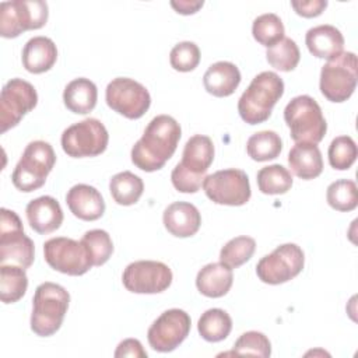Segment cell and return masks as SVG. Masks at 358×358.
<instances>
[{"label": "cell", "mask_w": 358, "mask_h": 358, "mask_svg": "<svg viewBox=\"0 0 358 358\" xmlns=\"http://www.w3.org/2000/svg\"><path fill=\"white\" fill-rule=\"evenodd\" d=\"M180 136V124L172 116L158 115L152 117L141 138L131 148V162L145 172L164 168L176 151Z\"/></svg>", "instance_id": "6da1fadb"}, {"label": "cell", "mask_w": 358, "mask_h": 358, "mask_svg": "<svg viewBox=\"0 0 358 358\" xmlns=\"http://www.w3.org/2000/svg\"><path fill=\"white\" fill-rule=\"evenodd\" d=\"M214 161V144L208 136H192L183 148L182 161L172 169L173 187L182 193H196Z\"/></svg>", "instance_id": "7a4b0ae2"}, {"label": "cell", "mask_w": 358, "mask_h": 358, "mask_svg": "<svg viewBox=\"0 0 358 358\" xmlns=\"http://www.w3.org/2000/svg\"><path fill=\"white\" fill-rule=\"evenodd\" d=\"M282 94V78L274 71H262L250 81L246 91L241 95L238 101L239 116L248 124L266 122Z\"/></svg>", "instance_id": "3957f363"}, {"label": "cell", "mask_w": 358, "mask_h": 358, "mask_svg": "<svg viewBox=\"0 0 358 358\" xmlns=\"http://www.w3.org/2000/svg\"><path fill=\"white\" fill-rule=\"evenodd\" d=\"M69 302L70 295L62 285L50 281L39 284L32 299L31 330L41 337L55 334L63 323Z\"/></svg>", "instance_id": "277c9868"}, {"label": "cell", "mask_w": 358, "mask_h": 358, "mask_svg": "<svg viewBox=\"0 0 358 358\" xmlns=\"http://www.w3.org/2000/svg\"><path fill=\"white\" fill-rule=\"evenodd\" d=\"M284 120L295 143L317 144L327 131L322 108L309 95L292 98L284 109Z\"/></svg>", "instance_id": "5b68a950"}, {"label": "cell", "mask_w": 358, "mask_h": 358, "mask_svg": "<svg viewBox=\"0 0 358 358\" xmlns=\"http://www.w3.org/2000/svg\"><path fill=\"white\" fill-rule=\"evenodd\" d=\"M55 162L56 154L49 143L43 140L31 141L13 171V185L25 193L42 187Z\"/></svg>", "instance_id": "8992f818"}, {"label": "cell", "mask_w": 358, "mask_h": 358, "mask_svg": "<svg viewBox=\"0 0 358 358\" xmlns=\"http://www.w3.org/2000/svg\"><path fill=\"white\" fill-rule=\"evenodd\" d=\"M357 80L358 63L355 53L341 52L322 67L320 92L331 102H344L354 94Z\"/></svg>", "instance_id": "52a82bcc"}, {"label": "cell", "mask_w": 358, "mask_h": 358, "mask_svg": "<svg viewBox=\"0 0 358 358\" xmlns=\"http://www.w3.org/2000/svg\"><path fill=\"white\" fill-rule=\"evenodd\" d=\"M35 259V246L24 234V227L15 211L1 208L0 221V264L31 267Z\"/></svg>", "instance_id": "ba28073f"}, {"label": "cell", "mask_w": 358, "mask_h": 358, "mask_svg": "<svg viewBox=\"0 0 358 358\" xmlns=\"http://www.w3.org/2000/svg\"><path fill=\"white\" fill-rule=\"evenodd\" d=\"M49 17L48 3L42 0H13L0 4V35L17 38L25 31L42 28Z\"/></svg>", "instance_id": "9c48e42d"}, {"label": "cell", "mask_w": 358, "mask_h": 358, "mask_svg": "<svg viewBox=\"0 0 358 358\" xmlns=\"http://www.w3.org/2000/svg\"><path fill=\"white\" fill-rule=\"evenodd\" d=\"M60 141L63 151L69 157H96L106 150L109 134L101 120L88 117L69 126L63 131Z\"/></svg>", "instance_id": "30bf717a"}, {"label": "cell", "mask_w": 358, "mask_h": 358, "mask_svg": "<svg viewBox=\"0 0 358 358\" xmlns=\"http://www.w3.org/2000/svg\"><path fill=\"white\" fill-rule=\"evenodd\" d=\"M303 264V250L295 243H284L259 260L256 274L260 281L278 285L295 278L302 271Z\"/></svg>", "instance_id": "8fae6325"}, {"label": "cell", "mask_w": 358, "mask_h": 358, "mask_svg": "<svg viewBox=\"0 0 358 358\" xmlns=\"http://www.w3.org/2000/svg\"><path fill=\"white\" fill-rule=\"evenodd\" d=\"M203 190L213 203L222 206H243L252 194L246 172L235 168L207 175L203 180Z\"/></svg>", "instance_id": "7c38bea8"}, {"label": "cell", "mask_w": 358, "mask_h": 358, "mask_svg": "<svg viewBox=\"0 0 358 358\" xmlns=\"http://www.w3.org/2000/svg\"><path fill=\"white\" fill-rule=\"evenodd\" d=\"M105 99L110 109L127 119H140L151 105L148 90L127 77L113 78L106 87Z\"/></svg>", "instance_id": "4fadbf2b"}, {"label": "cell", "mask_w": 358, "mask_h": 358, "mask_svg": "<svg viewBox=\"0 0 358 358\" xmlns=\"http://www.w3.org/2000/svg\"><path fill=\"white\" fill-rule=\"evenodd\" d=\"M43 256L53 270L67 275H83L92 267L83 242L66 236L46 241L43 243Z\"/></svg>", "instance_id": "5bb4252c"}, {"label": "cell", "mask_w": 358, "mask_h": 358, "mask_svg": "<svg viewBox=\"0 0 358 358\" xmlns=\"http://www.w3.org/2000/svg\"><path fill=\"white\" fill-rule=\"evenodd\" d=\"M38 103L35 87L22 80L11 78L1 90L0 95V126L1 133L17 126L24 115L32 110Z\"/></svg>", "instance_id": "9a60e30c"}, {"label": "cell", "mask_w": 358, "mask_h": 358, "mask_svg": "<svg viewBox=\"0 0 358 358\" xmlns=\"http://www.w3.org/2000/svg\"><path fill=\"white\" fill-rule=\"evenodd\" d=\"M192 326L190 316L178 308L161 313L147 331V340L152 350L171 352L189 336Z\"/></svg>", "instance_id": "2e32d148"}, {"label": "cell", "mask_w": 358, "mask_h": 358, "mask_svg": "<svg viewBox=\"0 0 358 358\" xmlns=\"http://www.w3.org/2000/svg\"><path fill=\"white\" fill-rule=\"evenodd\" d=\"M122 282L134 294H159L172 284V271L162 262L138 260L127 264Z\"/></svg>", "instance_id": "e0dca14e"}, {"label": "cell", "mask_w": 358, "mask_h": 358, "mask_svg": "<svg viewBox=\"0 0 358 358\" xmlns=\"http://www.w3.org/2000/svg\"><path fill=\"white\" fill-rule=\"evenodd\" d=\"M164 227L176 238L193 236L200 225L201 215L197 207L187 201H175L164 210Z\"/></svg>", "instance_id": "ac0fdd59"}, {"label": "cell", "mask_w": 358, "mask_h": 358, "mask_svg": "<svg viewBox=\"0 0 358 358\" xmlns=\"http://www.w3.org/2000/svg\"><path fill=\"white\" fill-rule=\"evenodd\" d=\"M66 203L73 215L83 221H95L105 213L102 194L85 183L74 185L66 194Z\"/></svg>", "instance_id": "d6986e66"}, {"label": "cell", "mask_w": 358, "mask_h": 358, "mask_svg": "<svg viewBox=\"0 0 358 358\" xmlns=\"http://www.w3.org/2000/svg\"><path fill=\"white\" fill-rule=\"evenodd\" d=\"M25 214L31 228L38 234H50L59 229L63 222V210L52 196L31 200L27 204Z\"/></svg>", "instance_id": "ffe728a7"}, {"label": "cell", "mask_w": 358, "mask_h": 358, "mask_svg": "<svg viewBox=\"0 0 358 358\" xmlns=\"http://www.w3.org/2000/svg\"><path fill=\"white\" fill-rule=\"evenodd\" d=\"M308 50L319 59H333L343 52L344 36L338 28L323 24L310 28L305 35Z\"/></svg>", "instance_id": "44dd1931"}, {"label": "cell", "mask_w": 358, "mask_h": 358, "mask_svg": "<svg viewBox=\"0 0 358 358\" xmlns=\"http://www.w3.org/2000/svg\"><path fill=\"white\" fill-rule=\"evenodd\" d=\"M57 60V48L48 36L31 38L22 49V66L32 74H41L53 67Z\"/></svg>", "instance_id": "7402d4cb"}, {"label": "cell", "mask_w": 358, "mask_h": 358, "mask_svg": "<svg viewBox=\"0 0 358 358\" xmlns=\"http://www.w3.org/2000/svg\"><path fill=\"white\" fill-rule=\"evenodd\" d=\"M241 83V71L231 62L213 63L203 76V84L208 94L224 98L235 92Z\"/></svg>", "instance_id": "603a6c76"}, {"label": "cell", "mask_w": 358, "mask_h": 358, "mask_svg": "<svg viewBox=\"0 0 358 358\" xmlns=\"http://www.w3.org/2000/svg\"><path fill=\"white\" fill-rule=\"evenodd\" d=\"M234 282L232 268L224 263H208L196 275V287L204 296L221 298Z\"/></svg>", "instance_id": "cb8c5ba5"}, {"label": "cell", "mask_w": 358, "mask_h": 358, "mask_svg": "<svg viewBox=\"0 0 358 358\" xmlns=\"http://www.w3.org/2000/svg\"><path fill=\"white\" fill-rule=\"evenodd\" d=\"M288 165L303 180L317 178L323 171V158L317 144L296 143L288 152Z\"/></svg>", "instance_id": "d4e9b609"}, {"label": "cell", "mask_w": 358, "mask_h": 358, "mask_svg": "<svg viewBox=\"0 0 358 358\" xmlns=\"http://www.w3.org/2000/svg\"><path fill=\"white\" fill-rule=\"evenodd\" d=\"M98 99L96 85L85 77L74 78L63 91V102L66 108L77 115H87L91 112Z\"/></svg>", "instance_id": "484cf974"}, {"label": "cell", "mask_w": 358, "mask_h": 358, "mask_svg": "<svg viewBox=\"0 0 358 358\" xmlns=\"http://www.w3.org/2000/svg\"><path fill=\"white\" fill-rule=\"evenodd\" d=\"M197 330L206 341L218 343L229 336L232 330V319L224 309L213 308L200 316Z\"/></svg>", "instance_id": "4316f807"}, {"label": "cell", "mask_w": 358, "mask_h": 358, "mask_svg": "<svg viewBox=\"0 0 358 358\" xmlns=\"http://www.w3.org/2000/svg\"><path fill=\"white\" fill-rule=\"evenodd\" d=\"M144 190L140 176L130 171H123L112 176L109 180V192L113 200L120 206H131L138 201Z\"/></svg>", "instance_id": "83f0119b"}, {"label": "cell", "mask_w": 358, "mask_h": 358, "mask_svg": "<svg viewBox=\"0 0 358 358\" xmlns=\"http://www.w3.org/2000/svg\"><path fill=\"white\" fill-rule=\"evenodd\" d=\"M28 288V277L25 268L15 264L0 266V298L4 303L20 301Z\"/></svg>", "instance_id": "f1b7e54d"}, {"label": "cell", "mask_w": 358, "mask_h": 358, "mask_svg": "<svg viewBox=\"0 0 358 358\" xmlns=\"http://www.w3.org/2000/svg\"><path fill=\"white\" fill-rule=\"evenodd\" d=\"M282 150L281 137L273 130H263L252 134L246 143L248 155L257 162L274 159Z\"/></svg>", "instance_id": "f546056e"}, {"label": "cell", "mask_w": 358, "mask_h": 358, "mask_svg": "<svg viewBox=\"0 0 358 358\" xmlns=\"http://www.w3.org/2000/svg\"><path fill=\"white\" fill-rule=\"evenodd\" d=\"M256 178L259 190L264 194H284L292 187L294 182L291 172L280 164L262 168Z\"/></svg>", "instance_id": "4dcf8cb0"}, {"label": "cell", "mask_w": 358, "mask_h": 358, "mask_svg": "<svg viewBox=\"0 0 358 358\" xmlns=\"http://www.w3.org/2000/svg\"><path fill=\"white\" fill-rule=\"evenodd\" d=\"M329 206L337 211L348 213L358 206V189L354 180L338 179L329 185L326 192Z\"/></svg>", "instance_id": "1f68e13d"}, {"label": "cell", "mask_w": 358, "mask_h": 358, "mask_svg": "<svg viewBox=\"0 0 358 358\" xmlns=\"http://www.w3.org/2000/svg\"><path fill=\"white\" fill-rule=\"evenodd\" d=\"M266 59L271 67L280 71H292L301 59L299 48L291 38H282L280 42L267 48Z\"/></svg>", "instance_id": "d6a6232c"}, {"label": "cell", "mask_w": 358, "mask_h": 358, "mask_svg": "<svg viewBox=\"0 0 358 358\" xmlns=\"http://www.w3.org/2000/svg\"><path fill=\"white\" fill-rule=\"evenodd\" d=\"M284 24L274 13H266L255 18L252 25L253 38L263 46L271 48L284 38Z\"/></svg>", "instance_id": "836d02e7"}, {"label": "cell", "mask_w": 358, "mask_h": 358, "mask_svg": "<svg viewBox=\"0 0 358 358\" xmlns=\"http://www.w3.org/2000/svg\"><path fill=\"white\" fill-rule=\"evenodd\" d=\"M255 250L256 241L253 238L246 235L236 236L222 246L220 252V262L229 266L231 268H236L250 260Z\"/></svg>", "instance_id": "e575fe53"}, {"label": "cell", "mask_w": 358, "mask_h": 358, "mask_svg": "<svg viewBox=\"0 0 358 358\" xmlns=\"http://www.w3.org/2000/svg\"><path fill=\"white\" fill-rule=\"evenodd\" d=\"M92 266L105 264L113 253V243L109 234L103 229L87 231L81 238Z\"/></svg>", "instance_id": "d590c367"}, {"label": "cell", "mask_w": 358, "mask_h": 358, "mask_svg": "<svg viewBox=\"0 0 358 358\" xmlns=\"http://www.w3.org/2000/svg\"><path fill=\"white\" fill-rule=\"evenodd\" d=\"M329 164L337 171H345L352 166L357 159V144L350 136H338L329 145Z\"/></svg>", "instance_id": "8d00e7d4"}, {"label": "cell", "mask_w": 358, "mask_h": 358, "mask_svg": "<svg viewBox=\"0 0 358 358\" xmlns=\"http://www.w3.org/2000/svg\"><path fill=\"white\" fill-rule=\"evenodd\" d=\"M232 352L236 355H255L267 358L271 355V343L266 334L250 330L239 336L234 344Z\"/></svg>", "instance_id": "74e56055"}, {"label": "cell", "mask_w": 358, "mask_h": 358, "mask_svg": "<svg viewBox=\"0 0 358 358\" xmlns=\"http://www.w3.org/2000/svg\"><path fill=\"white\" fill-rule=\"evenodd\" d=\"M169 63L176 71L187 73L200 63V49L194 42L185 41L176 43L169 53Z\"/></svg>", "instance_id": "f35d334b"}, {"label": "cell", "mask_w": 358, "mask_h": 358, "mask_svg": "<svg viewBox=\"0 0 358 358\" xmlns=\"http://www.w3.org/2000/svg\"><path fill=\"white\" fill-rule=\"evenodd\" d=\"M292 8L295 13L305 18H313L323 13V10L327 7L326 0H294L291 1Z\"/></svg>", "instance_id": "ab89813d"}, {"label": "cell", "mask_w": 358, "mask_h": 358, "mask_svg": "<svg viewBox=\"0 0 358 358\" xmlns=\"http://www.w3.org/2000/svg\"><path fill=\"white\" fill-rule=\"evenodd\" d=\"M115 357H140V358H147V352L143 348L141 343L136 338H126L119 343Z\"/></svg>", "instance_id": "60d3db41"}, {"label": "cell", "mask_w": 358, "mask_h": 358, "mask_svg": "<svg viewBox=\"0 0 358 358\" xmlns=\"http://www.w3.org/2000/svg\"><path fill=\"white\" fill-rule=\"evenodd\" d=\"M203 4H204V1H190V0L171 1V6L176 10V13L183 14V15L194 14L196 11H199V8L203 7Z\"/></svg>", "instance_id": "b9f144b4"}]
</instances>
